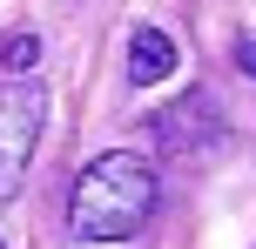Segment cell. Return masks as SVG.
I'll list each match as a JSON object with an SVG mask.
<instances>
[{"label": "cell", "mask_w": 256, "mask_h": 249, "mask_svg": "<svg viewBox=\"0 0 256 249\" xmlns=\"http://www.w3.org/2000/svg\"><path fill=\"white\" fill-rule=\"evenodd\" d=\"M40 121H48V88L34 74H20V81L0 74V202L20 196L34 142H40Z\"/></svg>", "instance_id": "2"}, {"label": "cell", "mask_w": 256, "mask_h": 249, "mask_svg": "<svg viewBox=\"0 0 256 249\" xmlns=\"http://www.w3.org/2000/svg\"><path fill=\"white\" fill-rule=\"evenodd\" d=\"M236 61H243V74H256V40H243V47H236Z\"/></svg>", "instance_id": "6"}, {"label": "cell", "mask_w": 256, "mask_h": 249, "mask_svg": "<svg viewBox=\"0 0 256 249\" xmlns=\"http://www.w3.org/2000/svg\"><path fill=\"white\" fill-rule=\"evenodd\" d=\"M34 67H40V34L34 27H14V34L0 40V74L20 81V74H34Z\"/></svg>", "instance_id": "5"}, {"label": "cell", "mask_w": 256, "mask_h": 249, "mask_svg": "<svg viewBox=\"0 0 256 249\" xmlns=\"http://www.w3.org/2000/svg\"><path fill=\"white\" fill-rule=\"evenodd\" d=\"M148 135H155V148H162L168 162H202V155L222 148V108H216V94L189 88L182 101H168L162 115L148 121Z\"/></svg>", "instance_id": "3"}, {"label": "cell", "mask_w": 256, "mask_h": 249, "mask_svg": "<svg viewBox=\"0 0 256 249\" xmlns=\"http://www.w3.org/2000/svg\"><path fill=\"white\" fill-rule=\"evenodd\" d=\"M155 162L135 155V148H108L88 169L74 175V196H68V229L81 243H128L142 223L155 216Z\"/></svg>", "instance_id": "1"}, {"label": "cell", "mask_w": 256, "mask_h": 249, "mask_svg": "<svg viewBox=\"0 0 256 249\" xmlns=\"http://www.w3.org/2000/svg\"><path fill=\"white\" fill-rule=\"evenodd\" d=\"M168 74H176V40L162 27H135V40H128V81L135 88H155Z\"/></svg>", "instance_id": "4"}]
</instances>
